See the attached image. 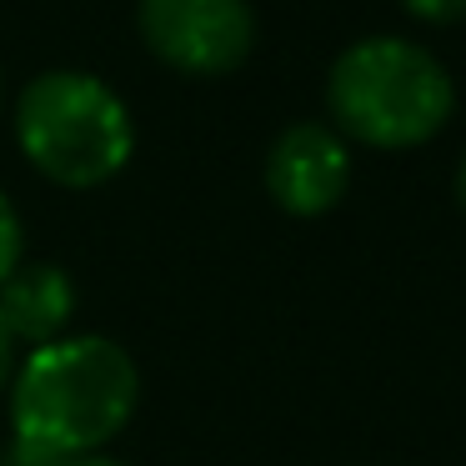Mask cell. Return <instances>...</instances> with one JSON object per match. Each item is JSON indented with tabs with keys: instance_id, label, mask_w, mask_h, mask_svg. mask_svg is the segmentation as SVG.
I'll use <instances>...</instances> for the list:
<instances>
[{
	"instance_id": "obj_1",
	"label": "cell",
	"mask_w": 466,
	"mask_h": 466,
	"mask_svg": "<svg viewBox=\"0 0 466 466\" xmlns=\"http://www.w3.org/2000/svg\"><path fill=\"white\" fill-rule=\"evenodd\" d=\"M11 456L5 466H61L91 456L131 426L141 371L111 336H56L15 361L11 376Z\"/></svg>"
},
{
	"instance_id": "obj_2",
	"label": "cell",
	"mask_w": 466,
	"mask_h": 466,
	"mask_svg": "<svg viewBox=\"0 0 466 466\" xmlns=\"http://www.w3.org/2000/svg\"><path fill=\"white\" fill-rule=\"evenodd\" d=\"M331 131L371 151H411L446 131L456 86L426 46L406 35H366L336 56L326 76Z\"/></svg>"
},
{
	"instance_id": "obj_3",
	"label": "cell",
	"mask_w": 466,
	"mask_h": 466,
	"mask_svg": "<svg viewBox=\"0 0 466 466\" xmlns=\"http://www.w3.org/2000/svg\"><path fill=\"white\" fill-rule=\"evenodd\" d=\"M15 141L51 186L96 191L131 166L136 121L101 76L46 71L15 96Z\"/></svg>"
},
{
	"instance_id": "obj_4",
	"label": "cell",
	"mask_w": 466,
	"mask_h": 466,
	"mask_svg": "<svg viewBox=\"0 0 466 466\" xmlns=\"http://www.w3.org/2000/svg\"><path fill=\"white\" fill-rule=\"evenodd\" d=\"M146 51L181 76H231L256 46L251 0H141L136 5Z\"/></svg>"
},
{
	"instance_id": "obj_5",
	"label": "cell",
	"mask_w": 466,
	"mask_h": 466,
	"mask_svg": "<svg viewBox=\"0 0 466 466\" xmlns=\"http://www.w3.org/2000/svg\"><path fill=\"white\" fill-rule=\"evenodd\" d=\"M351 186V146L326 121H296L266 151V191L286 216H326Z\"/></svg>"
},
{
	"instance_id": "obj_6",
	"label": "cell",
	"mask_w": 466,
	"mask_h": 466,
	"mask_svg": "<svg viewBox=\"0 0 466 466\" xmlns=\"http://www.w3.org/2000/svg\"><path fill=\"white\" fill-rule=\"evenodd\" d=\"M76 316V281L51 261L15 266L0 281V321L11 326L15 346H46L56 336H66Z\"/></svg>"
},
{
	"instance_id": "obj_7",
	"label": "cell",
	"mask_w": 466,
	"mask_h": 466,
	"mask_svg": "<svg viewBox=\"0 0 466 466\" xmlns=\"http://www.w3.org/2000/svg\"><path fill=\"white\" fill-rule=\"evenodd\" d=\"M25 256V231H21V211H15V201L5 191H0V281L21 266Z\"/></svg>"
},
{
	"instance_id": "obj_8",
	"label": "cell",
	"mask_w": 466,
	"mask_h": 466,
	"mask_svg": "<svg viewBox=\"0 0 466 466\" xmlns=\"http://www.w3.org/2000/svg\"><path fill=\"white\" fill-rule=\"evenodd\" d=\"M401 11L416 15L421 25H451L466 21V0H401Z\"/></svg>"
},
{
	"instance_id": "obj_9",
	"label": "cell",
	"mask_w": 466,
	"mask_h": 466,
	"mask_svg": "<svg viewBox=\"0 0 466 466\" xmlns=\"http://www.w3.org/2000/svg\"><path fill=\"white\" fill-rule=\"evenodd\" d=\"M21 346H15V336H11V326L0 321V391H5V386H11V376H15V361H21Z\"/></svg>"
},
{
	"instance_id": "obj_10",
	"label": "cell",
	"mask_w": 466,
	"mask_h": 466,
	"mask_svg": "<svg viewBox=\"0 0 466 466\" xmlns=\"http://www.w3.org/2000/svg\"><path fill=\"white\" fill-rule=\"evenodd\" d=\"M61 466H126V461H116V456L91 451V456H71V461H61Z\"/></svg>"
},
{
	"instance_id": "obj_11",
	"label": "cell",
	"mask_w": 466,
	"mask_h": 466,
	"mask_svg": "<svg viewBox=\"0 0 466 466\" xmlns=\"http://www.w3.org/2000/svg\"><path fill=\"white\" fill-rule=\"evenodd\" d=\"M456 201H461V211H466V156H461V166H456Z\"/></svg>"
}]
</instances>
